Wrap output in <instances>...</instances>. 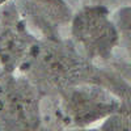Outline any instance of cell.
<instances>
[{
	"instance_id": "cell-1",
	"label": "cell",
	"mask_w": 131,
	"mask_h": 131,
	"mask_svg": "<svg viewBox=\"0 0 131 131\" xmlns=\"http://www.w3.org/2000/svg\"><path fill=\"white\" fill-rule=\"evenodd\" d=\"M73 36L91 54L106 58L119 42L114 21L102 9H85L73 20Z\"/></svg>"
},
{
	"instance_id": "cell-3",
	"label": "cell",
	"mask_w": 131,
	"mask_h": 131,
	"mask_svg": "<svg viewBox=\"0 0 131 131\" xmlns=\"http://www.w3.org/2000/svg\"><path fill=\"white\" fill-rule=\"evenodd\" d=\"M4 2H7V0H0V4H3Z\"/></svg>"
},
{
	"instance_id": "cell-2",
	"label": "cell",
	"mask_w": 131,
	"mask_h": 131,
	"mask_svg": "<svg viewBox=\"0 0 131 131\" xmlns=\"http://www.w3.org/2000/svg\"><path fill=\"white\" fill-rule=\"evenodd\" d=\"M118 101L110 94L101 89L86 88L72 96L70 105V114L78 119V122L85 123L107 117L118 109Z\"/></svg>"
}]
</instances>
